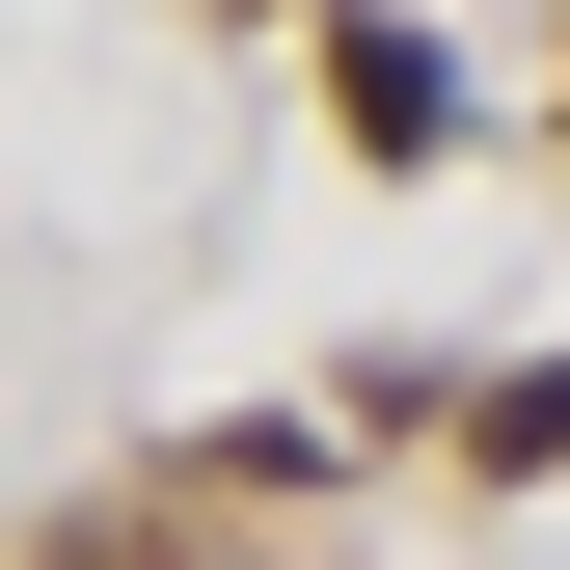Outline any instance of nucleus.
Wrapping results in <instances>:
<instances>
[{
  "label": "nucleus",
  "instance_id": "obj_1",
  "mask_svg": "<svg viewBox=\"0 0 570 570\" xmlns=\"http://www.w3.org/2000/svg\"><path fill=\"white\" fill-rule=\"evenodd\" d=\"M489 462H570V353H543V381H489Z\"/></svg>",
  "mask_w": 570,
  "mask_h": 570
}]
</instances>
